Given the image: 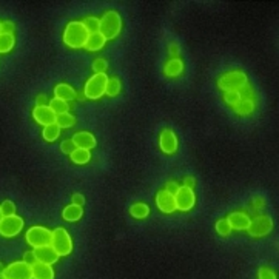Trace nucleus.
Here are the masks:
<instances>
[{"mask_svg": "<svg viewBox=\"0 0 279 279\" xmlns=\"http://www.w3.org/2000/svg\"><path fill=\"white\" fill-rule=\"evenodd\" d=\"M90 33L84 26L81 20H71L63 30V44L70 48H82L85 46V42L88 39Z\"/></svg>", "mask_w": 279, "mask_h": 279, "instance_id": "1", "label": "nucleus"}, {"mask_svg": "<svg viewBox=\"0 0 279 279\" xmlns=\"http://www.w3.org/2000/svg\"><path fill=\"white\" fill-rule=\"evenodd\" d=\"M122 31V17L116 11H107L99 19V33L105 41H113Z\"/></svg>", "mask_w": 279, "mask_h": 279, "instance_id": "2", "label": "nucleus"}, {"mask_svg": "<svg viewBox=\"0 0 279 279\" xmlns=\"http://www.w3.org/2000/svg\"><path fill=\"white\" fill-rule=\"evenodd\" d=\"M248 84L247 74L241 70H232L224 73L219 79H218V87L219 90H222L224 93L229 91H241L245 85Z\"/></svg>", "mask_w": 279, "mask_h": 279, "instance_id": "3", "label": "nucleus"}, {"mask_svg": "<svg viewBox=\"0 0 279 279\" xmlns=\"http://www.w3.org/2000/svg\"><path fill=\"white\" fill-rule=\"evenodd\" d=\"M49 245L59 256H68L73 251V239L65 229L59 227L56 230H51V241Z\"/></svg>", "mask_w": 279, "mask_h": 279, "instance_id": "4", "label": "nucleus"}, {"mask_svg": "<svg viewBox=\"0 0 279 279\" xmlns=\"http://www.w3.org/2000/svg\"><path fill=\"white\" fill-rule=\"evenodd\" d=\"M108 76L105 73H99V74H93L84 88V96L87 99L96 100L99 97H102L105 94V90H107V84H108Z\"/></svg>", "mask_w": 279, "mask_h": 279, "instance_id": "5", "label": "nucleus"}, {"mask_svg": "<svg viewBox=\"0 0 279 279\" xmlns=\"http://www.w3.org/2000/svg\"><path fill=\"white\" fill-rule=\"evenodd\" d=\"M273 230V221L267 215H256L253 219H250L248 224V234L251 237H264Z\"/></svg>", "mask_w": 279, "mask_h": 279, "instance_id": "6", "label": "nucleus"}, {"mask_svg": "<svg viewBox=\"0 0 279 279\" xmlns=\"http://www.w3.org/2000/svg\"><path fill=\"white\" fill-rule=\"evenodd\" d=\"M25 239L33 248H39L44 245H49L51 241V230L42 225H34V227L28 229L25 233Z\"/></svg>", "mask_w": 279, "mask_h": 279, "instance_id": "7", "label": "nucleus"}, {"mask_svg": "<svg viewBox=\"0 0 279 279\" xmlns=\"http://www.w3.org/2000/svg\"><path fill=\"white\" fill-rule=\"evenodd\" d=\"M25 227V221L17 216V215H11V216H3L2 222H0V234L3 237H14L17 236Z\"/></svg>", "mask_w": 279, "mask_h": 279, "instance_id": "8", "label": "nucleus"}, {"mask_svg": "<svg viewBox=\"0 0 279 279\" xmlns=\"http://www.w3.org/2000/svg\"><path fill=\"white\" fill-rule=\"evenodd\" d=\"M3 276L5 279H33L31 265H28L23 261H16L6 265L3 270Z\"/></svg>", "mask_w": 279, "mask_h": 279, "instance_id": "9", "label": "nucleus"}, {"mask_svg": "<svg viewBox=\"0 0 279 279\" xmlns=\"http://www.w3.org/2000/svg\"><path fill=\"white\" fill-rule=\"evenodd\" d=\"M175 202H176V210L181 211H188L194 207L196 204V193L191 188L187 187H179V190L175 193Z\"/></svg>", "mask_w": 279, "mask_h": 279, "instance_id": "10", "label": "nucleus"}, {"mask_svg": "<svg viewBox=\"0 0 279 279\" xmlns=\"http://www.w3.org/2000/svg\"><path fill=\"white\" fill-rule=\"evenodd\" d=\"M159 147L165 154H173L178 151V138L171 128H165L159 135Z\"/></svg>", "mask_w": 279, "mask_h": 279, "instance_id": "11", "label": "nucleus"}, {"mask_svg": "<svg viewBox=\"0 0 279 279\" xmlns=\"http://www.w3.org/2000/svg\"><path fill=\"white\" fill-rule=\"evenodd\" d=\"M33 119L37 124L46 127L56 122V114L52 113V110L48 105H36L33 110Z\"/></svg>", "mask_w": 279, "mask_h": 279, "instance_id": "12", "label": "nucleus"}, {"mask_svg": "<svg viewBox=\"0 0 279 279\" xmlns=\"http://www.w3.org/2000/svg\"><path fill=\"white\" fill-rule=\"evenodd\" d=\"M156 205L157 208L165 215H170L173 211H176V202H175V196L168 193L167 190H161L156 194Z\"/></svg>", "mask_w": 279, "mask_h": 279, "instance_id": "13", "label": "nucleus"}, {"mask_svg": "<svg viewBox=\"0 0 279 279\" xmlns=\"http://www.w3.org/2000/svg\"><path fill=\"white\" fill-rule=\"evenodd\" d=\"M73 143L76 145V148H84V150H91L97 145L96 138L91 135L90 131H77L74 133V136L71 138Z\"/></svg>", "mask_w": 279, "mask_h": 279, "instance_id": "14", "label": "nucleus"}, {"mask_svg": "<svg viewBox=\"0 0 279 279\" xmlns=\"http://www.w3.org/2000/svg\"><path fill=\"white\" fill-rule=\"evenodd\" d=\"M33 253L37 259V262H44V264H48V265H52L59 261V255L56 253L54 250H52L51 245H44V247H39V248H34Z\"/></svg>", "mask_w": 279, "mask_h": 279, "instance_id": "15", "label": "nucleus"}, {"mask_svg": "<svg viewBox=\"0 0 279 279\" xmlns=\"http://www.w3.org/2000/svg\"><path fill=\"white\" fill-rule=\"evenodd\" d=\"M250 216L245 211H233L227 216V221L230 224L232 230H247L250 224Z\"/></svg>", "mask_w": 279, "mask_h": 279, "instance_id": "16", "label": "nucleus"}, {"mask_svg": "<svg viewBox=\"0 0 279 279\" xmlns=\"http://www.w3.org/2000/svg\"><path fill=\"white\" fill-rule=\"evenodd\" d=\"M33 279H54V270L51 265L44 262H36L31 265Z\"/></svg>", "mask_w": 279, "mask_h": 279, "instance_id": "17", "label": "nucleus"}, {"mask_svg": "<svg viewBox=\"0 0 279 279\" xmlns=\"http://www.w3.org/2000/svg\"><path fill=\"white\" fill-rule=\"evenodd\" d=\"M184 73V62L179 57L168 59L164 65V74L167 77H178Z\"/></svg>", "mask_w": 279, "mask_h": 279, "instance_id": "18", "label": "nucleus"}, {"mask_svg": "<svg viewBox=\"0 0 279 279\" xmlns=\"http://www.w3.org/2000/svg\"><path fill=\"white\" fill-rule=\"evenodd\" d=\"M54 97L68 102V100H74L77 97V93L68 84H59V85L54 87Z\"/></svg>", "mask_w": 279, "mask_h": 279, "instance_id": "19", "label": "nucleus"}, {"mask_svg": "<svg viewBox=\"0 0 279 279\" xmlns=\"http://www.w3.org/2000/svg\"><path fill=\"white\" fill-rule=\"evenodd\" d=\"M84 215V207L81 205H76V204H70L66 205L62 211V218L66 221V222H76L82 218Z\"/></svg>", "mask_w": 279, "mask_h": 279, "instance_id": "20", "label": "nucleus"}, {"mask_svg": "<svg viewBox=\"0 0 279 279\" xmlns=\"http://www.w3.org/2000/svg\"><path fill=\"white\" fill-rule=\"evenodd\" d=\"M107 44V41H105V37L100 34V33H94V34H90L87 42H85V48L88 51H99L103 48V45Z\"/></svg>", "mask_w": 279, "mask_h": 279, "instance_id": "21", "label": "nucleus"}, {"mask_svg": "<svg viewBox=\"0 0 279 279\" xmlns=\"http://www.w3.org/2000/svg\"><path fill=\"white\" fill-rule=\"evenodd\" d=\"M130 215L136 219H145L150 215V207L145 202H136L130 207Z\"/></svg>", "mask_w": 279, "mask_h": 279, "instance_id": "22", "label": "nucleus"}, {"mask_svg": "<svg viewBox=\"0 0 279 279\" xmlns=\"http://www.w3.org/2000/svg\"><path fill=\"white\" fill-rule=\"evenodd\" d=\"M71 161L77 165H84V164H88L90 159H91V153L90 150H84V148H74L70 154Z\"/></svg>", "mask_w": 279, "mask_h": 279, "instance_id": "23", "label": "nucleus"}, {"mask_svg": "<svg viewBox=\"0 0 279 279\" xmlns=\"http://www.w3.org/2000/svg\"><path fill=\"white\" fill-rule=\"evenodd\" d=\"M48 107L52 110V113H54L56 116L59 114H63V113H68V102H65L62 99H57V97H52L49 102H48Z\"/></svg>", "mask_w": 279, "mask_h": 279, "instance_id": "24", "label": "nucleus"}, {"mask_svg": "<svg viewBox=\"0 0 279 279\" xmlns=\"http://www.w3.org/2000/svg\"><path fill=\"white\" fill-rule=\"evenodd\" d=\"M42 136H44V139H45L46 142H54V140L60 136V128H59V125L54 122V124H51V125L44 127Z\"/></svg>", "mask_w": 279, "mask_h": 279, "instance_id": "25", "label": "nucleus"}, {"mask_svg": "<svg viewBox=\"0 0 279 279\" xmlns=\"http://www.w3.org/2000/svg\"><path fill=\"white\" fill-rule=\"evenodd\" d=\"M16 45V39L12 34H0V54L9 52Z\"/></svg>", "mask_w": 279, "mask_h": 279, "instance_id": "26", "label": "nucleus"}, {"mask_svg": "<svg viewBox=\"0 0 279 279\" xmlns=\"http://www.w3.org/2000/svg\"><path fill=\"white\" fill-rule=\"evenodd\" d=\"M239 116H248L255 111V100H241L233 108Z\"/></svg>", "mask_w": 279, "mask_h": 279, "instance_id": "27", "label": "nucleus"}, {"mask_svg": "<svg viewBox=\"0 0 279 279\" xmlns=\"http://www.w3.org/2000/svg\"><path fill=\"white\" fill-rule=\"evenodd\" d=\"M121 90H122L121 81H119L117 77H110L108 84H107V90H105V94L110 97H116L119 93H121Z\"/></svg>", "mask_w": 279, "mask_h": 279, "instance_id": "28", "label": "nucleus"}, {"mask_svg": "<svg viewBox=\"0 0 279 279\" xmlns=\"http://www.w3.org/2000/svg\"><path fill=\"white\" fill-rule=\"evenodd\" d=\"M56 124L59 125L60 130H62V128H71V127H74V124H76V119H74V116L70 114V113H63V114L56 116Z\"/></svg>", "mask_w": 279, "mask_h": 279, "instance_id": "29", "label": "nucleus"}, {"mask_svg": "<svg viewBox=\"0 0 279 279\" xmlns=\"http://www.w3.org/2000/svg\"><path fill=\"white\" fill-rule=\"evenodd\" d=\"M241 93L239 91H229V93H224V102L230 105V107H236V105L241 102Z\"/></svg>", "mask_w": 279, "mask_h": 279, "instance_id": "30", "label": "nucleus"}, {"mask_svg": "<svg viewBox=\"0 0 279 279\" xmlns=\"http://www.w3.org/2000/svg\"><path fill=\"white\" fill-rule=\"evenodd\" d=\"M215 229H216L218 234H221V236H229L232 233V227H230L227 218H225V219H219L216 222V225H215Z\"/></svg>", "mask_w": 279, "mask_h": 279, "instance_id": "31", "label": "nucleus"}, {"mask_svg": "<svg viewBox=\"0 0 279 279\" xmlns=\"http://www.w3.org/2000/svg\"><path fill=\"white\" fill-rule=\"evenodd\" d=\"M84 26L87 28V31L90 33V34H94V33H99V19L97 17H87L84 22Z\"/></svg>", "mask_w": 279, "mask_h": 279, "instance_id": "32", "label": "nucleus"}, {"mask_svg": "<svg viewBox=\"0 0 279 279\" xmlns=\"http://www.w3.org/2000/svg\"><path fill=\"white\" fill-rule=\"evenodd\" d=\"M108 68V63L103 57H97L94 62H93V71L94 74H99V73H105V70Z\"/></svg>", "mask_w": 279, "mask_h": 279, "instance_id": "33", "label": "nucleus"}, {"mask_svg": "<svg viewBox=\"0 0 279 279\" xmlns=\"http://www.w3.org/2000/svg\"><path fill=\"white\" fill-rule=\"evenodd\" d=\"M0 210H2L3 216L16 215V205H14V202H11V201H3L2 204H0Z\"/></svg>", "mask_w": 279, "mask_h": 279, "instance_id": "34", "label": "nucleus"}, {"mask_svg": "<svg viewBox=\"0 0 279 279\" xmlns=\"http://www.w3.org/2000/svg\"><path fill=\"white\" fill-rule=\"evenodd\" d=\"M258 278L259 279H276V273L270 267H261L258 270Z\"/></svg>", "mask_w": 279, "mask_h": 279, "instance_id": "35", "label": "nucleus"}, {"mask_svg": "<svg viewBox=\"0 0 279 279\" xmlns=\"http://www.w3.org/2000/svg\"><path fill=\"white\" fill-rule=\"evenodd\" d=\"M76 148V145L73 143V140L71 139H66V140H63L62 143H60V150L65 153V154H71V151Z\"/></svg>", "mask_w": 279, "mask_h": 279, "instance_id": "36", "label": "nucleus"}, {"mask_svg": "<svg viewBox=\"0 0 279 279\" xmlns=\"http://www.w3.org/2000/svg\"><path fill=\"white\" fill-rule=\"evenodd\" d=\"M16 30V25L9 22V20H5L2 22V34H12Z\"/></svg>", "mask_w": 279, "mask_h": 279, "instance_id": "37", "label": "nucleus"}, {"mask_svg": "<svg viewBox=\"0 0 279 279\" xmlns=\"http://www.w3.org/2000/svg\"><path fill=\"white\" fill-rule=\"evenodd\" d=\"M265 207V201H264V199L262 197H255L253 199V201H251V205H250V208L251 210H255V211H258V210H262Z\"/></svg>", "mask_w": 279, "mask_h": 279, "instance_id": "38", "label": "nucleus"}, {"mask_svg": "<svg viewBox=\"0 0 279 279\" xmlns=\"http://www.w3.org/2000/svg\"><path fill=\"white\" fill-rule=\"evenodd\" d=\"M179 187H181V185H179L176 181H168V182L165 184V188H164V190H167L168 193H171L173 196H175V193L179 190Z\"/></svg>", "mask_w": 279, "mask_h": 279, "instance_id": "39", "label": "nucleus"}, {"mask_svg": "<svg viewBox=\"0 0 279 279\" xmlns=\"http://www.w3.org/2000/svg\"><path fill=\"white\" fill-rule=\"evenodd\" d=\"M168 54H170L171 59L178 57V56H179V46H178L176 44H170V45H168Z\"/></svg>", "mask_w": 279, "mask_h": 279, "instance_id": "40", "label": "nucleus"}, {"mask_svg": "<svg viewBox=\"0 0 279 279\" xmlns=\"http://www.w3.org/2000/svg\"><path fill=\"white\" fill-rule=\"evenodd\" d=\"M23 262H26L28 265H33V264L37 262V259H36V256H34L33 251H28V253H25V256H23Z\"/></svg>", "mask_w": 279, "mask_h": 279, "instance_id": "41", "label": "nucleus"}, {"mask_svg": "<svg viewBox=\"0 0 279 279\" xmlns=\"http://www.w3.org/2000/svg\"><path fill=\"white\" fill-rule=\"evenodd\" d=\"M73 204L82 207V205L85 204V197H84L81 193H74V194H73Z\"/></svg>", "mask_w": 279, "mask_h": 279, "instance_id": "42", "label": "nucleus"}, {"mask_svg": "<svg viewBox=\"0 0 279 279\" xmlns=\"http://www.w3.org/2000/svg\"><path fill=\"white\" fill-rule=\"evenodd\" d=\"M184 187H187V188H194L196 187V179L194 178H185L184 179Z\"/></svg>", "mask_w": 279, "mask_h": 279, "instance_id": "43", "label": "nucleus"}, {"mask_svg": "<svg viewBox=\"0 0 279 279\" xmlns=\"http://www.w3.org/2000/svg\"><path fill=\"white\" fill-rule=\"evenodd\" d=\"M48 97L46 96H44V94H41V96H37V99H36V105H48Z\"/></svg>", "mask_w": 279, "mask_h": 279, "instance_id": "44", "label": "nucleus"}, {"mask_svg": "<svg viewBox=\"0 0 279 279\" xmlns=\"http://www.w3.org/2000/svg\"><path fill=\"white\" fill-rule=\"evenodd\" d=\"M3 270H5V265L0 262V273H3Z\"/></svg>", "mask_w": 279, "mask_h": 279, "instance_id": "45", "label": "nucleus"}, {"mask_svg": "<svg viewBox=\"0 0 279 279\" xmlns=\"http://www.w3.org/2000/svg\"><path fill=\"white\" fill-rule=\"evenodd\" d=\"M2 219H3V215H2V210H0V222H2Z\"/></svg>", "mask_w": 279, "mask_h": 279, "instance_id": "46", "label": "nucleus"}, {"mask_svg": "<svg viewBox=\"0 0 279 279\" xmlns=\"http://www.w3.org/2000/svg\"><path fill=\"white\" fill-rule=\"evenodd\" d=\"M0 279H5V276H3V273H0Z\"/></svg>", "mask_w": 279, "mask_h": 279, "instance_id": "47", "label": "nucleus"}, {"mask_svg": "<svg viewBox=\"0 0 279 279\" xmlns=\"http://www.w3.org/2000/svg\"><path fill=\"white\" fill-rule=\"evenodd\" d=\"M0 34H2V22H0Z\"/></svg>", "mask_w": 279, "mask_h": 279, "instance_id": "48", "label": "nucleus"}]
</instances>
